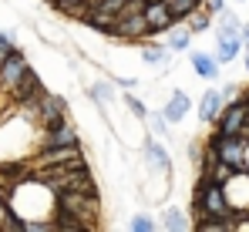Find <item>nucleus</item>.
<instances>
[{
    "label": "nucleus",
    "instance_id": "f257e3e1",
    "mask_svg": "<svg viewBox=\"0 0 249 232\" xmlns=\"http://www.w3.org/2000/svg\"><path fill=\"white\" fill-rule=\"evenodd\" d=\"M54 219H74L84 229H94L101 219V192H57Z\"/></svg>",
    "mask_w": 249,
    "mask_h": 232
},
{
    "label": "nucleus",
    "instance_id": "f03ea898",
    "mask_svg": "<svg viewBox=\"0 0 249 232\" xmlns=\"http://www.w3.org/2000/svg\"><path fill=\"white\" fill-rule=\"evenodd\" d=\"M189 212L199 215V219H206V215H236L232 205H229L226 185L215 182V178H209V175H202V178L196 182V192H192V205H189ZM199 219H196V222H199Z\"/></svg>",
    "mask_w": 249,
    "mask_h": 232
},
{
    "label": "nucleus",
    "instance_id": "7ed1b4c3",
    "mask_svg": "<svg viewBox=\"0 0 249 232\" xmlns=\"http://www.w3.org/2000/svg\"><path fill=\"white\" fill-rule=\"evenodd\" d=\"M246 145H249V135H222V131H215V135L209 138L206 148L215 155V158L229 161V165L239 172V168H246Z\"/></svg>",
    "mask_w": 249,
    "mask_h": 232
},
{
    "label": "nucleus",
    "instance_id": "20e7f679",
    "mask_svg": "<svg viewBox=\"0 0 249 232\" xmlns=\"http://www.w3.org/2000/svg\"><path fill=\"white\" fill-rule=\"evenodd\" d=\"M215 131H222V135H249V94L229 101L222 108V115L215 121Z\"/></svg>",
    "mask_w": 249,
    "mask_h": 232
},
{
    "label": "nucleus",
    "instance_id": "39448f33",
    "mask_svg": "<svg viewBox=\"0 0 249 232\" xmlns=\"http://www.w3.org/2000/svg\"><path fill=\"white\" fill-rule=\"evenodd\" d=\"M142 161H145L148 175H172V155H168L165 142L159 135L142 138Z\"/></svg>",
    "mask_w": 249,
    "mask_h": 232
},
{
    "label": "nucleus",
    "instance_id": "423d86ee",
    "mask_svg": "<svg viewBox=\"0 0 249 232\" xmlns=\"http://www.w3.org/2000/svg\"><path fill=\"white\" fill-rule=\"evenodd\" d=\"M27 71H31L27 54H24L20 47H14V51H10V57L0 64V91L14 94V91H17V84L24 81V74H27Z\"/></svg>",
    "mask_w": 249,
    "mask_h": 232
},
{
    "label": "nucleus",
    "instance_id": "0eeeda50",
    "mask_svg": "<svg viewBox=\"0 0 249 232\" xmlns=\"http://www.w3.org/2000/svg\"><path fill=\"white\" fill-rule=\"evenodd\" d=\"M226 195H229L236 219H249V168L232 172V178L226 182Z\"/></svg>",
    "mask_w": 249,
    "mask_h": 232
},
{
    "label": "nucleus",
    "instance_id": "6e6552de",
    "mask_svg": "<svg viewBox=\"0 0 249 232\" xmlns=\"http://www.w3.org/2000/svg\"><path fill=\"white\" fill-rule=\"evenodd\" d=\"M57 145H81V135H78V128L71 121L37 128V148H57Z\"/></svg>",
    "mask_w": 249,
    "mask_h": 232
},
{
    "label": "nucleus",
    "instance_id": "1a4fd4ad",
    "mask_svg": "<svg viewBox=\"0 0 249 232\" xmlns=\"http://www.w3.org/2000/svg\"><path fill=\"white\" fill-rule=\"evenodd\" d=\"M61 121H68V101L61 94L44 91L41 98H37V125L51 128V125H61Z\"/></svg>",
    "mask_w": 249,
    "mask_h": 232
},
{
    "label": "nucleus",
    "instance_id": "9d476101",
    "mask_svg": "<svg viewBox=\"0 0 249 232\" xmlns=\"http://www.w3.org/2000/svg\"><path fill=\"white\" fill-rule=\"evenodd\" d=\"M152 34V27H148V20H145V10H124L122 17H118V40H135V44H142V40Z\"/></svg>",
    "mask_w": 249,
    "mask_h": 232
},
{
    "label": "nucleus",
    "instance_id": "9b49d317",
    "mask_svg": "<svg viewBox=\"0 0 249 232\" xmlns=\"http://www.w3.org/2000/svg\"><path fill=\"white\" fill-rule=\"evenodd\" d=\"M81 158V145H57V148H41L37 158H31V168H51V165H71Z\"/></svg>",
    "mask_w": 249,
    "mask_h": 232
},
{
    "label": "nucleus",
    "instance_id": "f8f14e48",
    "mask_svg": "<svg viewBox=\"0 0 249 232\" xmlns=\"http://www.w3.org/2000/svg\"><path fill=\"white\" fill-rule=\"evenodd\" d=\"M172 54L175 51H168L165 40H159V44H148V37L142 40V64L152 68L155 74H168L172 71Z\"/></svg>",
    "mask_w": 249,
    "mask_h": 232
},
{
    "label": "nucleus",
    "instance_id": "ddd939ff",
    "mask_svg": "<svg viewBox=\"0 0 249 232\" xmlns=\"http://www.w3.org/2000/svg\"><path fill=\"white\" fill-rule=\"evenodd\" d=\"M189 64H192V71L202 77V81H219L222 61L215 57V51H192L189 54Z\"/></svg>",
    "mask_w": 249,
    "mask_h": 232
},
{
    "label": "nucleus",
    "instance_id": "4468645a",
    "mask_svg": "<svg viewBox=\"0 0 249 232\" xmlns=\"http://www.w3.org/2000/svg\"><path fill=\"white\" fill-rule=\"evenodd\" d=\"M145 20H148L152 34H165L168 27L175 24V17H172L165 0H148V3H145Z\"/></svg>",
    "mask_w": 249,
    "mask_h": 232
},
{
    "label": "nucleus",
    "instance_id": "2eb2a0df",
    "mask_svg": "<svg viewBox=\"0 0 249 232\" xmlns=\"http://www.w3.org/2000/svg\"><path fill=\"white\" fill-rule=\"evenodd\" d=\"M222 108H226L222 91H219V88H209L206 94L199 98V121H202V125H215L219 115H222Z\"/></svg>",
    "mask_w": 249,
    "mask_h": 232
},
{
    "label": "nucleus",
    "instance_id": "dca6fc26",
    "mask_svg": "<svg viewBox=\"0 0 249 232\" xmlns=\"http://www.w3.org/2000/svg\"><path fill=\"white\" fill-rule=\"evenodd\" d=\"M192 37H196V34H192V27H189L185 20H175L165 34H162L165 47H168V51H175V54H185V51L192 47Z\"/></svg>",
    "mask_w": 249,
    "mask_h": 232
},
{
    "label": "nucleus",
    "instance_id": "f3484780",
    "mask_svg": "<svg viewBox=\"0 0 249 232\" xmlns=\"http://www.w3.org/2000/svg\"><path fill=\"white\" fill-rule=\"evenodd\" d=\"M159 226L165 232H189V229H196V219H189V212L178 209V205H165L162 215H159Z\"/></svg>",
    "mask_w": 249,
    "mask_h": 232
},
{
    "label": "nucleus",
    "instance_id": "a211bd4d",
    "mask_svg": "<svg viewBox=\"0 0 249 232\" xmlns=\"http://www.w3.org/2000/svg\"><path fill=\"white\" fill-rule=\"evenodd\" d=\"M88 98H91L98 108H111L115 98H118V91H115V77H94V81L88 84Z\"/></svg>",
    "mask_w": 249,
    "mask_h": 232
},
{
    "label": "nucleus",
    "instance_id": "6ab92c4d",
    "mask_svg": "<svg viewBox=\"0 0 249 232\" xmlns=\"http://www.w3.org/2000/svg\"><path fill=\"white\" fill-rule=\"evenodd\" d=\"M162 111H165V118L172 121V125H182L185 115L192 111V98H189L185 91H172V94L165 98V105H162Z\"/></svg>",
    "mask_w": 249,
    "mask_h": 232
},
{
    "label": "nucleus",
    "instance_id": "aec40b11",
    "mask_svg": "<svg viewBox=\"0 0 249 232\" xmlns=\"http://www.w3.org/2000/svg\"><path fill=\"white\" fill-rule=\"evenodd\" d=\"M44 94V84H41V77H37V71L31 68L27 74H24V81L17 84V91H14V101L20 105V101H34V98H41Z\"/></svg>",
    "mask_w": 249,
    "mask_h": 232
},
{
    "label": "nucleus",
    "instance_id": "412c9836",
    "mask_svg": "<svg viewBox=\"0 0 249 232\" xmlns=\"http://www.w3.org/2000/svg\"><path fill=\"white\" fill-rule=\"evenodd\" d=\"M212 20H215V14H212V10H206L202 3H199V7L185 17V24L192 27V34H206V31H212Z\"/></svg>",
    "mask_w": 249,
    "mask_h": 232
},
{
    "label": "nucleus",
    "instance_id": "4be33fe9",
    "mask_svg": "<svg viewBox=\"0 0 249 232\" xmlns=\"http://www.w3.org/2000/svg\"><path fill=\"white\" fill-rule=\"evenodd\" d=\"M128 229L131 232H159L162 226H159V219H155L152 212H135V215L128 219Z\"/></svg>",
    "mask_w": 249,
    "mask_h": 232
},
{
    "label": "nucleus",
    "instance_id": "5701e85b",
    "mask_svg": "<svg viewBox=\"0 0 249 232\" xmlns=\"http://www.w3.org/2000/svg\"><path fill=\"white\" fill-rule=\"evenodd\" d=\"M148 128H152V135H159V138H172V121L165 118V111L159 108V111H148Z\"/></svg>",
    "mask_w": 249,
    "mask_h": 232
},
{
    "label": "nucleus",
    "instance_id": "b1692460",
    "mask_svg": "<svg viewBox=\"0 0 249 232\" xmlns=\"http://www.w3.org/2000/svg\"><path fill=\"white\" fill-rule=\"evenodd\" d=\"M124 108H128V115L135 121H148V111H152L142 98H135V91H124Z\"/></svg>",
    "mask_w": 249,
    "mask_h": 232
},
{
    "label": "nucleus",
    "instance_id": "393cba45",
    "mask_svg": "<svg viewBox=\"0 0 249 232\" xmlns=\"http://www.w3.org/2000/svg\"><path fill=\"white\" fill-rule=\"evenodd\" d=\"M165 3H168V10H172V17H175V20H185V17H189L202 0H165Z\"/></svg>",
    "mask_w": 249,
    "mask_h": 232
},
{
    "label": "nucleus",
    "instance_id": "a878e982",
    "mask_svg": "<svg viewBox=\"0 0 249 232\" xmlns=\"http://www.w3.org/2000/svg\"><path fill=\"white\" fill-rule=\"evenodd\" d=\"M219 91H222L226 105H229V101H236V98H243V84H236V81H226V84H222Z\"/></svg>",
    "mask_w": 249,
    "mask_h": 232
},
{
    "label": "nucleus",
    "instance_id": "bb28decb",
    "mask_svg": "<svg viewBox=\"0 0 249 232\" xmlns=\"http://www.w3.org/2000/svg\"><path fill=\"white\" fill-rule=\"evenodd\" d=\"M14 47H17V44H14V37H10L7 31H0V64L10 57V51H14Z\"/></svg>",
    "mask_w": 249,
    "mask_h": 232
},
{
    "label": "nucleus",
    "instance_id": "cd10ccee",
    "mask_svg": "<svg viewBox=\"0 0 249 232\" xmlns=\"http://www.w3.org/2000/svg\"><path fill=\"white\" fill-rule=\"evenodd\" d=\"M202 7H206V10H212V14H222L229 3H226V0H202Z\"/></svg>",
    "mask_w": 249,
    "mask_h": 232
},
{
    "label": "nucleus",
    "instance_id": "c85d7f7f",
    "mask_svg": "<svg viewBox=\"0 0 249 232\" xmlns=\"http://www.w3.org/2000/svg\"><path fill=\"white\" fill-rule=\"evenodd\" d=\"M115 84H122L124 91H135V88H138L142 81H138V77H115Z\"/></svg>",
    "mask_w": 249,
    "mask_h": 232
},
{
    "label": "nucleus",
    "instance_id": "c756f323",
    "mask_svg": "<svg viewBox=\"0 0 249 232\" xmlns=\"http://www.w3.org/2000/svg\"><path fill=\"white\" fill-rule=\"evenodd\" d=\"M243 64H246V74H249V44H243Z\"/></svg>",
    "mask_w": 249,
    "mask_h": 232
},
{
    "label": "nucleus",
    "instance_id": "7c9ffc66",
    "mask_svg": "<svg viewBox=\"0 0 249 232\" xmlns=\"http://www.w3.org/2000/svg\"><path fill=\"white\" fill-rule=\"evenodd\" d=\"M243 44H249V20L243 24Z\"/></svg>",
    "mask_w": 249,
    "mask_h": 232
},
{
    "label": "nucleus",
    "instance_id": "2f4dec72",
    "mask_svg": "<svg viewBox=\"0 0 249 232\" xmlns=\"http://www.w3.org/2000/svg\"><path fill=\"white\" fill-rule=\"evenodd\" d=\"M246 168H249V145H246Z\"/></svg>",
    "mask_w": 249,
    "mask_h": 232
},
{
    "label": "nucleus",
    "instance_id": "473e14b6",
    "mask_svg": "<svg viewBox=\"0 0 249 232\" xmlns=\"http://www.w3.org/2000/svg\"><path fill=\"white\" fill-rule=\"evenodd\" d=\"M232 3H246V0H232Z\"/></svg>",
    "mask_w": 249,
    "mask_h": 232
},
{
    "label": "nucleus",
    "instance_id": "72a5a7b5",
    "mask_svg": "<svg viewBox=\"0 0 249 232\" xmlns=\"http://www.w3.org/2000/svg\"><path fill=\"white\" fill-rule=\"evenodd\" d=\"M91 3H94V0H91Z\"/></svg>",
    "mask_w": 249,
    "mask_h": 232
}]
</instances>
